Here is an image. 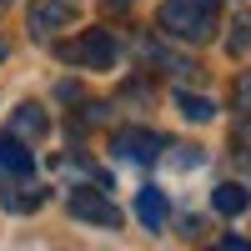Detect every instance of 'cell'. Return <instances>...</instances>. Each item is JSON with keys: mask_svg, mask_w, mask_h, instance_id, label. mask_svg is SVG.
<instances>
[{"mask_svg": "<svg viewBox=\"0 0 251 251\" xmlns=\"http://www.w3.org/2000/svg\"><path fill=\"white\" fill-rule=\"evenodd\" d=\"M156 25L171 35V40H186V46H206L221 25V0H166L156 10Z\"/></svg>", "mask_w": 251, "mask_h": 251, "instance_id": "1", "label": "cell"}, {"mask_svg": "<svg viewBox=\"0 0 251 251\" xmlns=\"http://www.w3.org/2000/svg\"><path fill=\"white\" fill-rule=\"evenodd\" d=\"M116 55H121V46H116L111 30H86V35H75V40L60 46V60H66V66H80V71H111Z\"/></svg>", "mask_w": 251, "mask_h": 251, "instance_id": "2", "label": "cell"}, {"mask_svg": "<svg viewBox=\"0 0 251 251\" xmlns=\"http://www.w3.org/2000/svg\"><path fill=\"white\" fill-rule=\"evenodd\" d=\"M111 151L126 156V161H136V166H156L161 151H166V141L151 131V126H126V131L111 136Z\"/></svg>", "mask_w": 251, "mask_h": 251, "instance_id": "3", "label": "cell"}, {"mask_svg": "<svg viewBox=\"0 0 251 251\" xmlns=\"http://www.w3.org/2000/svg\"><path fill=\"white\" fill-rule=\"evenodd\" d=\"M66 206H71V216H75V221H91V226H106V231H116V226H121V211L111 206V196H106V186H100V191H86V186H75Z\"/></svg>", "mask_w": 251, "mask_h": 251, "instance_id": "4", "label": "cell"}, {"mask_svg": "<svg viewBox=\"0 0 251 251\" xmlns=\"http://www.w3.org/2000/svg\"><path fill=\"white\" fill-rule=\"evenodd\" d=\"M25 25H30L35 40H50L55 30L75 25V5H71V0H35V5L25 10Z\"/></svg>", "mask_w": 251, "mask_h": 251, "instance_id": "5", "label": "cell"}, {"mask_svg": "<svg viewBox=\"0 0 251 251\" xmlns=\"http://www.w3.org/2000/svg\"><path fill=\"white\" fill-rule=\"evenodd\" d=\"M136 216H141L146 231H161V226L171 221V201H166L161 186H141L136 191Z\"/></svg>", "mask_w": 251, "mask_h": 251, "instance_id": "6", "label": "cell"}, {"mask_svg": "<svg viewBox=\"0 0 251 251\" xmlns=\"http://www.w3.org/2000/svg\"><path fill=\"white\" fill-rule=\"evenodd\" d=\"M0 201H5V211H15V216H25V211H35V206H46V186H35V181H10L5 191H0Z\"/></svg>", "mask_w": 251, "mask_h": 251, "instance_id": "7", "label": "cell"}, {"mask_svg": "<svg viewBox=\"0 0 251 251\" xmlns=\"http://www.w3.org/2000/svg\"><path fill=\"white\" fill-rule=\"evenodd\" d=\"M10 131L20 136V141H46V131H50V116L35 106V100H25V106H15V116H10Z\"/></svg>", "mask_w": 251, "mask_h": 251, "instance_id": "8", "label": "cell"}, {"mask_svg": "<svg viewBox=\"0 0 251 251\" xmlns=\"http://www.w3.org/2000/svg\"><path fill=\"white\" fill-rule=\"evenodd\" d=\"M0 166H5L10 176H30V166H35L30 151H25V141H20L15 131H10V136H0Z\"/></svg>", "mask_w": 251, "mask_h": 251, "instance_id": "9", "label": "cell"}, {"mask_svg": "<svg viewBox=\"0 0 251 251\" xmlns=\"http://www.w3.org/2000/svg\"><path fill=\"white\" fill-rule=\"evenodd\" d=\"M211 206H216V211H221V216H241V211H246V206H251V196L241 191V186H236V181H226V186H216V191H211Z\"/></svg>", "mask_w": 251, "mask_h": 251, "instance_id": "10", "label": "cell"}, {"mask_svg": "<svg viewBox=\"0 0 251 251\" xmlns=\"http://www.w3.org/2000/svg\"><path fill=\"white\" fill-rule=\"evenodd\" d=\"M176 111H181L186 121H196V126H201V121H211L216 106H211L206 96H186V91H176Z\"/></svg>", "mask_w": 251, "mask_h": 251, "instance_id": "11", "label": "cell"}, {"mask_svg": "<svg viewBox=\"0 0 251 251\" xmlns=\"http://www.w3.org/2000/svg\"><path fill=\"white\" fill-rule=\"evenodd\" d=\"M226 50H231V55H251V10H241V15H236L231 35H226Z\"/></svg>", "mask_w": 251, "mask_h": 251, "instance_id": "12", "label": "cell"}, {"mask_svg": "<svg viewBox=\"0 0 251 251\" xmlns=\"http://www.w3.org/2000/svg\"><path fill=\"white\" fill-rule=\"evenodd\" d=\"M231 151H236V161L251 171V116H241V126L231 131Z\"/></svg>", "mask_w": 251, "mask_h": 251, "instance_id": "13", "label": "cell"}, {"mask_svg": "<svg viewBox=\"0 0 251 251\" xmlns=\"http://www.w3.org/2000/svg\"><path fill=\"white\" fill-rule=\"evenodd\" d=\"M206 156H201V146H176V156H171V166L176 171H196Z\"/></svg>", "mask_w": 251, "mask_h": 251, "instance_id": "14", "label": "cell"}, {"mask_svg": "<svg viewBox=\"0 0 251 251\" xmlns=\"http://www.w3.org/2000/svg\"><path fill=\"white\" fill-rule=\"evenodd\" d=\"M231 100H236V111H246V116H251V71L236 80V96H231Z\"/></svg>", "mask_w": 251, "mask_h": 251, "instance_id": "15", "label": "cell"}, {"mask_svg": "<svg viewBox=\"0 0 251 251\" xmlns=\"http://www.w3.org/2000/svg\"><path fill=\"white\" fill-rule=\"evenodd\" d=\"M5 50H10V46H5V40H0V60H5Z\"/></svg>", "mask_w": 251, "mask_h": 251, "instance_id": "16", "label": "cell"}]
</instances>
